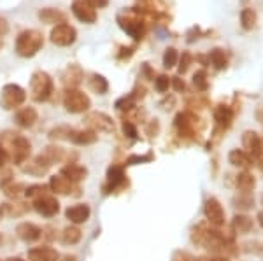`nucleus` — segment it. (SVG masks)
Returning <instances> with one entry per match:
<instances>
[{
	"mask_svg": "<svg viewBox=\"0 0 263 261\" xmlns=\"http://www.w3.org/2000/svg\"><path fill=\"white\" fill-rule=\"evenodd\" d=\"M209 65H213L216 70H223V69H227V65H228V56H227V53H224V49H219V48H216L213 49V51L209 53Z\"/></svg>",
	"mask_w": 263,
	"mask_h": 261,
	"instance_id": "34",
	"label": "nucleus"
},
{
	"mask_svg": "<svg viewBox=\"0 0 263 261\" xmlns=\"http://www.w3.org/2000/svg\"><path fill=\"white\" fill-rule=\"evenodd\" d=\"M39 19L42 23L46 25H62V23H67V14L62 12L60 9H54V7H44V9L39 11Z\"/></svg>",
	"mask_w": 263,
	"mask_h": 261,
	"instance_id": "27",
	"label": "nucleus"
},
{
	"mask_svg": "<svg viewBox=\"0 0 263 261\" xmlns=\"http://www.w3.org/2000/svg\"><path fill=\"white\" fill-rule=\"evenodd\" d=\"M203 216H205V223H209L214 228H223L227 225V212L216 196H209L203 202Z\"/></svg>",
	"mask_w": 263,
	"mask_h": 261,
	"instance_id": "9",
	"label": "nucleus"
},
{
	"mask_svg": "<svg viewBox=\"0 0 263 261\" xmlns=\"http://www.w3.org/2000/svg\"><path fill=\"white\" fill-rule=\"evenodd\" d=\"M62 104L65 107L67 112L70 114H83V112H88L91 107V100L84 91L78 90V88H70V90L63 91V98Z\"/></svg>",
	"mask_w": 263,
	"mask_h": 261,
	"instance_id": "6",
	"label": "nucleus"
},
{
	"mask_svg": "<svg viewBox=\"0 0 263 261\" xmlns=\"http://www.w3.org/2000/svg\"><path fill=\"white\" fill-rule=\"evenodd\" d=\"M46 193H51L49 186H46V184H32V186H27L25 196H27V198H30L33 202L35 198H39V196L46 195Z\"/></svg>",
	"mask_w": 263,
	"mask_h": 261,
	"instance_id": "39",
	"label": "nucleus"
},
{
	"mask_svg": "<svg viewBox=\"0 0 263 261\" xmlns=\"http://www.w3.org/2000/svg\"><path fill=\"white\" fill-rule=\"evenodd\" d=\"M44 46V37L39 30H23L16 37V53L21 58H32L42 49Z\"/></svg>",
	"mask_w": 263,
	"mask_h": 261,
	"instance_id": "3",
	"label": "nucleus"
},
{
	"mask_svg": "<svg viewBox=\"0 0 263 261\" xmlns=\"http://www.w3.org/2000/svg\"><path fill=\"white\" fill-rule=\"evenodd\" d=\"M16 235H18L20 240L32 244V242H37L42 237V228L37 225H33V223L25 221L16 226Z\"/></svg>",
	"mask_w": 263,
	"mask_h": 261,
	"instance_id": "18",
	"label": "nucleus"
},
{
	"mask_svg": "<svg viewBox=\"0 0 263 261\" xmlns=\"http://www.w3.org/2000/svg\"><path fill=\"white\" fill-rule=\"evenodd\" d=\"M0 146H4L9 153V159L14 165H23L32 154V142L20 133L6 132L0 137Z\"/></svg>",
	"mask_w": 263,
	"mask_h": 261,
	"instance_id": "1",
	"label": "nucleus"
},
{
	"mask_svg": "<svg viewBox=\"0 0 263 261\" xmlns=\"http://www.w3.org/2000/svg\"><path fill=\"white\" fill-rule=\"evenodd\" d=\"M69 142L76 146H91L99 140V133L93 132L90 128H84V130H76V128H70L69 132Z\"/></svg>",
	"mask_w": 263,
	"mask_h": 261,
	"instance_id": "20",
	"label": "nucleus"
},
{
	"mask_svg": "<svg viewBox=\"0 0 263 261\" xmlns=\"http://www.w3.org/2000/svg\"><path fill=\"white\" fill-rule=\"evenodd\" d=\"M81 238H83V231L76 225L67 226V228H63L60 233V242L63 246H76V244L81 242Z\"/></svg>",
	"mask_w": 263,
	"mask_h": 261,
	"instance_id": "31",
	"label": "nucleus"
},
{
	"mask_svg": "<svg viewBox=\"0 0 263 261\" xmlns=\"http://www.w3.org/2000/svg\"><path fill=\"white\" fill-rule=\"evenodd\" d=\"M28 259L30 261H60V254L57 249L49 246H41L33 247L28 251Z\"/></svg>",
	"mask_w": 263,
	"mask_h": 261,
	"instance_id": "25",
	"label": "nucleus"
},
{
	"mask_svg": "<svg viewBox=\"0 0 263 261\" xmlns=\"http://www.w3.org/2000/svg\"><path fill=\"white\" fill-rule=\"evenodd\" d=\"M9 183H12V170L11 168H0V189H4Z\"/></svg>",
	"mask_w": 263,
	"mask_h": 261,
	"instance_id": "46",
	"label": "nucleus"
},
{
	"mask_svg": "<svg viewBox=\"0 0 263 261\" xmlns=\"http://www.w3.org/2000/svg\"><path fill=\"white\" fill-rule=\"evenodd\" d=\"M254 165H258V168H260V170L263 172V156H261V158H258L256 162H254Z\"/></svg>",
	"mask_w": 263,
	"mask_h": 261,
	"instance_id": "58",
	"label": "nucleus"
},
{
	"mask_svg": "<svg viewBox=\"0 0 263 261\" xmlns=\"http://www.w3.org/2000/svg\"><path fill=\"white\" fill-rule=\"evenodd\" d=\"M135 104H137V100L134 98V95L128 93V95L121 96V98H118L116 104H114V107H116L118 111H121V112H130V111H134V109H135Z\"/></svg>",
	"mask_w": 263,
	"mask_h": 261,
	"instance_id": "38",
	"label": "nucleus"
},
{
	"mask_svg": "<svg viewBox=\"0 0 263 261\" xmlns=\"http://www.w3.org/2000/svg\"><path fill=\"white\" fill-rule=\"evenodd\" d=\"M172 88L177 93H182V91H186V83L182 81L179 75H176V77H172Z\"/></svg>",
	"mask_w": 263,
	"mask_h": 261,
	"instance_id": "50",
	"label": "nucleus"
},
{
	"mask_svg": "<svg viewBox=\"0 0 263 261\" xmlns=\"http://www.w3.org/2000/svg\"><path fill=\"white\" fill-rule=\"evenodd\" d=\"M130 186L128 175L125 172V167L112 163L107 168V174H105V183L102 189H104V195H112V193H121Z\"/></svg>",
	"mask_w": 263,
	"mask_h": 261,
	"instance_id": "5",
	"label": "nucleus"
},
{
	"mask_svg": "<svg viewBox=\"0 0 263 261\" xmlns=\"http://www.w3.org/2000/svg\"><path fill=\"white\" fill-rule=\"evenodd\" d=\"M121 130H123V135L125 137L134 138V140H137L139 138V130H137V126H135V123H132V121L123 119Z\"/></svg>",
	"mask_w": 263,
	"mask_h": 261,
	"instance_id": "43",
	"label": "nucleus"
},
{
	"mask_svg": "<svg viewBox=\"0 0 263 261\" xmlns=\"http://www.w3.org/2000/svg\"><path fill=\"white\" fill-rule=\"evenodd\" d=\"M49 39L54 46H60V48H67V46H72L78 39V32H76L74 27L67 23L57 25L53 27V30L49 33Z\"/></svg>",
	"mask_w": 263,
	"mask_h": 261,
	"instance_id": "14",
	"label": "nucleus"
},
{
	"mask_svg": "<svg viewBox=\"0 0 263 261\" xmlns=\"http://www.w3.org/2000/svg\"><path fill=\"white\" fill-rule=\"evenodd\" d=\"M49 189L53 195H63V196H81V186L74 184L72 180L63 177L62 174H57L49 179Z\"/></svg>",
	"mask_w": 263,
	"mask_h": 261,
	"instance_id": "11",
	"label": "nucleus"
},
{
	"mask_svg": "<svg viewBox=\"0 0 263 261\" xmlns=\"http://www.w3.org/2000/svg\"><path fill=\"white\" fill-rule=\"evenodd\" d=\"M230 228L235 235H248V233H251L254 228V219L244 212H237L235 216L232 217Z\"/></svg>",
	"mask_w": 263,
	"mask_h": 261,
	"instance_id": "21",
	"label": "nucleus"
},
{
	"mask_svg": "<svg viewBox=\"0 0 263 261\" xmlns=\"http://www.w3.org/2000/svg\"><path fill=\"white\" fill-rule=\"evenodd\" d=\"M42 156H44L51 165H57V163H63L67 162V156H69V153H67L63 147L60 146H48L44 151H42Z\"/></svg>",
	"mask_w": 263,
	"mask_h": 261,
	"instance_id": "30",
	"label": "nucleus"
},
{
	"mask_svg": "<svg viewBox=\"0 0 263 261\" xmlns=\"http://www.w3.org/2000/svg\"><path fill=\"white\" fill-rule=\"evenodd\" d=\"M27 100V91L20 86V84H6L0 91V105L6 111H14L21 107Z\"/></svg>",
	"mask_w": 263,
	"mask_h": 261,
	"instance_id": "8",
	"label": "nucleus"
},
{
	"mask_svg": "<svg viewBox=\"0 0 263 261\" xmlns=\"http://www.w3.org/2000/svg\"><path fill=\"white\" fill-rule=\"evenodd\" d=\"M88 4L93 7V9H104V7L109 6V0H86Z\"/></svg>",
	"mask_w": 263,
	"mask_h": 261,
	"instance_id": "52",
	"label": "nucleus"
},
{
	"mask_svg": "<svg viewBox=\"0 0 263 261\" xmlns=\"http://www.w3.org/2000/svg\"><path fill=\"white\" fill-rule=\"evenodd\" d=\"M51 167L53 165H51L41 153V154H37L35 158H32V159H28L27 163H23V172L28 175H33V177H42V175L48 174Z\"/></svg>",
	"mask_w": 263,
	"mask_h": 261,
	"instance_id": "17",
	"label": "nucleus"
},
{
	"mask_svg": "<svg viewBox=\"0 0 263 261\" xmlns=\"http://www.w3.org/2000/svg\"><path fill=\"white\" fill-rule=\"evenodd\" d=\"M37 119H39V114L33 107H21L14 114V123L20 128H32L37 123Z\"/></svg>",
	"mask_w": 263,
	"mask_h": 261,
	"instance_id": "24",
	"label": "nucleus"
},
{
	"mask_svg": "<svg viewBox=\"0 0 263 261\" xmlns=\"http://www.w3.org/2000/svg\"><path fill=\"white\" fill-rule=\"evenodd\" d=\"M2 217H4V207H2V204H0V221H2Z\"/></svg>",
	"mask_w": 263,
	"mask_h": 261,
	"instance_id": "60",
	"label": "nucleus"
},
{
	"mask_svg": "<svg viewBox=\"0 0 263 261\" xmlns=\"http://www.w3.org/2000/svg\"><path fill=\"white\" fill-rule=\"evenodd\" d=\"M213 116H214V130H213V135H211V138H213L214 142H219V138L224 135V132L230 130L235 112H233V109L230 107V105L218 104L214 107Z\"/></svg>",
	"mask_w": 263,
	"mask_h": 261,
	"instance_id": "7",
	"label": "nucleus"
},
{
	"mask_svg": "<svg viewBox=\"0 0 263 261\" xmlns=\"http://www.w3.org/2000/svg\"><path fill=\"white\" fill-rule=\"evenodd\" d=\"M69 132H70V126H57L49 132V137L53 140H67L69 138Z\"/></svg>",
	"mask_w": 263,
	"mask_h": 261,
	"instance_id": "44",
	"label": "nucleus"
},
{
	"mask_svg": "<svg viewBox=\"0 0 263 261\" xmlns=\"http://www.w3.org/2000/svg\"><path fill=\"white\" fill-rule=\"evenodd\" d=\"M235 188L239 193H253L256 188V177L249 170H240L235 175Z\"/></svg>",
	"mask_w": 263,
	"mask_h": 261,
	"instance_id": "28",
	"label": "nucleus"
},
{
	"mask_svg": "<svg viewBox=\"0 0 263 261\" xmlns=\"http://www.w3.org/2000/svg\"><path fill=\"white\" fill-rule=\"evenodd\" d=\"M90 216H91V209L88 204H76V205H70V207L65 210V217L76 226L86 223L90 219Z\"/></svg>",
	"mask_w": 263,
	"mask_h": 261,
	"instance_id": "19",
	"label": "nucleus"
},
{
	"mask_svg": "<svg viewBox=\"0 0 263 261\" xmlns=\"http://www.w3.org/2000/svg\"><path fill=\"white\" fill-rule=\"evenodd\" d=\"M155 158L153 154H132V156L126 158V167L128 165H141V163H147Z\"/></svg>",
	"mask_w": 263,
	"mask_h": 261,
	"instance_id": "45",
	"label": "nucleus"
},
{
	"mask_svg": "<svg viewBox=\"0 0 263 261\" xmlns=\"http://www.w3.org/2000/svg\"><path fill=\"white\" fill-rule=\"evenodd\" d=\"M6 261H25V259L20 258V256H11V258H7Z\"/></svg>",
	"mask_w": 263,
	"mask_h": 261,
	"instance_id": "59",
	"label": "nucleus"
},
{
	"mask_svg": "<svg viewBox=\"0 0 263 261\" xmlns=\"http://www.w3.org/2000/svg\"><path fill=\"white\" fill-rule=\"evenodd\" d=\"M172 105H174V96H171V100H168V98H165L163 102H162V107L165 109V111H171V109H172Z\"/></svg>",
	"mask_w": 263,
	"mask_h": 261,
	"instance_id": "55",
	"label": "nucleus"
},
{
	"mask_svg": "<svg viewBox=\"0 0 263 261\" xmlns=\"http://www.w3.org/2000/svg\"><path fill=\"white\" fill-rule=\"evenodd\" d=\"M88 86H90V90L95 91L97 95H105L109 91L107 79L100 74H91L90 79H88Z\"/></svg>",
	"mask_w": 263,
	"mask_h": 261,
	"instance_id": "33",
	"label": "nucleus"
},
{
	"mask_svg": "<svg viewBox=\"0 0 263 261\" xmlns=\"http://www.w3.org/2000/svg\"><path fill=\"white\" fill-rule=\"evenodd\" d=\"M228 163L235 168H240V170H249L254 167V159L244 149H232L228 153Z\"/></svg>",
	"mask_w": 263,
	"mask_h": 261,
	"instance_id": "23",
	"label": "nucleus"
},
{
	"mask_svg": "<svg viewBox=\"0 0 263 261\" xmlns=\"http://www.w3.org/2000/svg\"><path fill=\"white\" fill-rule=\"evenodd\" d=\"M4 195H6L7 200H20L21 196H25V191H27V186L23 183H9L6 188L2 189Z\"/></svg>",
	"mask_w": 263,
	"mask_h": 261,
	"instance_id": "35",
	"label": "nucleus"
},
{
	"mask_svg": "<svg viewBox=\"0 0 263 261\" xmlns=\"http://www.w3.org/2000/svg\"><path fill=\"white\" fill-rule=\"evenodd\" d=\"M197 258H195L193 254H190L188 251H182V249H177L174 251L172 254V261H195Z\"/></svg>",
	"mask_w": 263,
	"mask_h": 261,
	"instance_id": "47",
	"label": "nucleus"
},
{
	"mask_svg": "<svg viewBox=\"0 0 263 261\" xmlns=\"http://www.w3.org/2000/svg\"><path fill=\"white\" fill-rule=\"evenodd\" d=\"M256 221H258V225H260V228L263 230V210H261V212H258Z\"/></svg>",
	"mask_w": 263,
	"mask_h": 261,
	"instance_id": "57",
	"label": "nucleus"
},
{
	"mask_svg": "<svg viewBox=\"0 0 263 261\" xmlns=\"http://www.w3.org/2000/svg\"><path fill=\"white\" fill-rule=\"evenodd\" d=\"M261 205H263V198H261Z\"/></svg>",
	"mask_w": 263,
	"mask_h": 261,
	"instance_id": "62",
	"label": "nucleus"
},
{
	"mask_svg": "<svg viewBox=\"0 0 263 261\" xmlns=\"http://www.w3.org/2000/svg\"><path fill=\"white\" fill-rule=\"evenodd\" d=\"M192 63H193V54L190 51H182V54H179V62H177V72H179V75L188 72Z\"/></svg>",
	"mask_w": 263,
	"mask_h": 261,
	"instance_id": "41",
	"label": "nucleus"
},
{
	"mask_svg": "<svg viewBox=\"0 0 263 261\" xmlns=\"http://www.w3.org/2000/svg\"><path fill=\"white\" fill-rule=\"evenodd\" d=\"M174 128H176L177 135L184 138V140L200 142L203 123L193 111H182L174 117Z\"/></svg>",
	"mask_w": 263,
	"mask_h": 261,
	"instance_id": "2",
	"label": "nucleus"
},
{
	"mask_svg": "<svg viewBox=\"0 0 263 261\" xmlns=\"http://www.w3.org/2000/svg\"><path fill=\"white\" fill-rule=\"evenodd\" d=\"M4 242V237H2V233H0V244H2Z\"/></svg>",
	"mask_w": 263,
	"mask_h": 261,
	"instance_id": "61",
	"label": "nucleus"
},
{
	"mask_svg": "<svg viewBox=\"0 0 263 261\" xmlns=\"http://www.w3.org/2000/svg\"><path fill=\"white\" fill-rule=\"evenodd\" d=\"M171 86H172V77H168V75L162 74L155 77V88L158 93H167Z\"/></svg>",
	"mask_w": 263,
	"mask_h": 261,
	"instance_id": "42",
	"label": "nucleus"
},
{
	"mask_svg": "<svg viewBox=\"0 0 263 261\" xmlns=\"http://www.w3.org/2000/svg\"><path fill=\"white\" fill-rule=\"evenodd\" d=\"M118 25L121 27V30H125L130 37H134V41H142L144 33H146V25L141 18H137L135 14H120L118 16Z\"/></svg>",
	"mask_w": 263,
	"mask_h": 261,
	"instance_id": "10",
	"label": "nucleus"
},
{
	"mask_svg": "<svg viewBox=\"0 0 263 261\" xmlns=\"http://www.w3.org/2000/svg\"><path fill=\"white\" fill-rule=\"evenodd\" d=\"M84 125H86V128H90L97 133H114V130H116L112 117L107 116L105 112H90V114H86L84 116Z\"/></svg>",
	"mask_w": 263,
	"mask_h": 261,
	"instance_id": "12",
	"label": "nucleus"
},
{
	"mask_svg": "<svg viewBox=\"0 0 263 261\" xmlns=\"http://www.w3.org/2000/svg\"><path fill=\"white\" fill-rule=\"evenodd\" d=\"M232 205L235 207L239 212H246V210L254 207V196L253 193H237L232 198Z\"/></svg>",
	"mask_w": 263,
	"mask_h": 261,
	"instance_id": "32",
	"label": "nucleus"
},
{
	"mask_svg": "<svg viewBox=\"0 0 263 261\" xmlns=\"http://www.w3.org/2000/svg\"><path fill=\"white\" fill-rule=\"evenodd\" d=\"M7 32H9V23H7L6 18H2V16H0V37H4Z\"/></svg>",
	"mask_w": 263,
	"mask_h": 261,
	"instance_id": "54",
	"label": "nucleus"
},
{
	"mask_svg": "<svg viewBox=\"0 0 263 261\" xmlns=\"http://www.w3.org/2000/svg\"><path fill=\"white\" fill-rule=\"evenodd\" d=\"M60 174L63 175V177L72 180L74 184H79L81 180H84L88 177V168L83 167V165H78V163H69V165L62 167Z\"/></svg>",
	"mask_w": 263,
	"mask_h": 261,
	"instance_id": "26",
	"label": "nucleus"
},
{
	"mask_svg": "<svg viewBox=\"0 0 263 261\" xmlns=\"http://www.w3.org/2000/svg\"><path fill=\"white\" fill-rule=\"evenodd\" d=\"M2 207H4V216L7 217H21L30 210V205L21 200H11L7 204H2Z\"/></svg>",
	"mask_w": 263,
	"mask_h": 261,
	"instance_id": "29",
	"label": "nucleus"
},
{
	"mask_svg": "<svg viewBox=\"0 0 263 261\" xmlns=\"http://www.w3.org/2000/svg\"><path fill=\"white\" fill-rule=\"evenodd\" d=\"M120 51L121 53H118V58H120V60H128V58H132V54H134V48H126V46H121Z\"/></svg>",
	"mask_w": 263,
	"mask_h": 261,
	"instance_id": "51",
	"label": "nucleus"
},
{
	"mask_svg": "<svg viewBox=\"0 0 263 261\" xmlns=\"http://www.w3.org/2000/svg\"><path fill=\"white\" fill-rule=\"evenodd\" d=\"M7 162H9V153H7V149L4 146H0V168H4L7 165Z\"/></svg>",
	"mask_w": 263,
	"mask_h": 261,
	"instance_id": "53",
	"label": "nucleus"
},
{
	"mask_svg": "<svg viewBox=\"0 0 263 261\" xmlns=\"http://www.w3.org/2000/svg\"><path fill=\"white\" fill-rule=\"evenodd\" d=\"M256 12H254L251 7H246V9H242V12H240V25H242L244 30H253L254 27H256Z\"/></svg>",
	"mask_w": 263,
	"mask_h": 261,
	"instance_id": "36",
	"label": "nucleus"
},
{
	"mask_svg": "<svg viewBox=\"0 0 263 261\" xmlns=\"http://www.w3.org/2000/svg\"><path fill=\"white\" fill-rule=\"evenodd\" d=\"M242 147L254 162L263 156V138L253 130H246L242 133Z\"/></svg>",
	"mask_w": 263,
	"mask_h": 261,
	"instance_id": "15",
	"label": "nucleus"
},
{
	"mask_svg": "<svg viewBox=\"0 0 263 261\" xmlns=\"http://www.w3.org/2000/svg\"><path fill=\"white\" fill-rule=\"evenodd\" d=\"M146 133L149 137H156L160 133V123L158 119H149L146 123Z\"/></svg>",
	"mask_w": 263,
	"mask_h": 261,
	"instance_id": "48",
	"label": "nucleus"
},
{
	"mask_svg": "<svg viewBox=\"0 0 263 261\" xmlns=\"http://www.w3.org/2000/svg\"><path fill=\"white\" fill-rule=\"evenodd\" d=\"M193 86L197 88V91H200V93H205V91L209 90V77H207V72L203 69L197 70V72L193 74Z\"/></svg>",
	"mask_w": 263,
	"mask_h": 261,
	"instance_id": "37",
	"label": "nucleus"
},
{
	"mask_svg": "<svg viewBox=\"0 0 263 261\" xmlns=\"http://www.w3.org/2000/svg\"><path fill=\"white\" fill-rule=\"evenodd\" d=\"M177 62H179V53H177L176 48H167L163 53V67L165 69H174V67L177 65Z\"/></svg>",
	"mask_w": 263,
	"mask_h": 261,
	"instance_id": "40",
	"label": "nucleus"
},
{
	"mask_svg": "<svg viewBox=\"0 0 263 261\" xmlns=\"http://www.w3.org/2000/svg\"><path fill=\"white\" fill-rule=\"evenodd\" d=\"M70 9H72V14L79 21H83V23L91 25L97 21V9H93L86 0H74Z\"/></svg>",
	"mask_w": 263,
	"mask_h": 261,
	"instance_id": "16",
	"label": "nucleus"
},
{
	"mask_svg": "<svg viewBox=\"0 0 263 261\" xmlns=\"http://www.w3.org/2000/svg\"><path fill=\"white\" fill-rule=\"evenodd\" d=\"M195 261H230V258L221 254H207V256H198Z\"/></svg>",
	"mask_w": 263,
	"mask_h": 261,
	"instance_id": "49",
	"label": "nucleus"
},
{
	"mask_svg": "<svg viewBox=\"0 0 263 261\" xmlns=\"http://www.w3.org/2000/svg\"><path fill=\"white\" fill-rule=\"evenodd\" d=\"M84 79V74H83V69L76 63L67 67L62 74V83L65 84V90H70V88H78L79 84L83 83Z\"/></svg>",
	"mask_w": 263,
	"mask_h": 261,
	"instance_id": "22",
	"label": "nucleus"
},
{
	"mask_svg": "<svg viewBox=\"0 0 263 261\" xmlns=\"http://www.w3.org/2000/svg\"><path fill=\"white\" fill-rule=\"evenodd\" d=\"M54 93V83L44 70H37L30 77V96L33 102H48Z\"/></svg>",
	"mask_w": 263,
	"mask_h": 261,
	"instance_id": "4",
	"label": "nucleus"
},
{
	"mask_svg": "<svg viewBox=\"0 0 263 261\" xmlns=\"http://www.w3.org/2000/svg\"><path fill=\"white\" fill-rule=\"evenodd\" d=\"M32 207L42 217H54L60 212V202H58L57 195L46 193V195H42L32 202Z\"/></svg>",
	"mask_w": 263,
	"mask_h": 261,
	"instance_id": "13",
	"label": "nucleus"
},
{
	"mask_svg": "<svg viewBox=\"0 0 263 261\" xmlns=\"http://www.w3.org/2000/svg\"><path fill=\"white\" fill-rule=\"evenodd\" d=\"M62 261H78V256H74V254H65L63 258H60Z\"/></svg>",
	"mask_w": 263,
	"mask_h": 261,
	"instance_id": "56",
	"label": "nucleus"
}]
</instances>
